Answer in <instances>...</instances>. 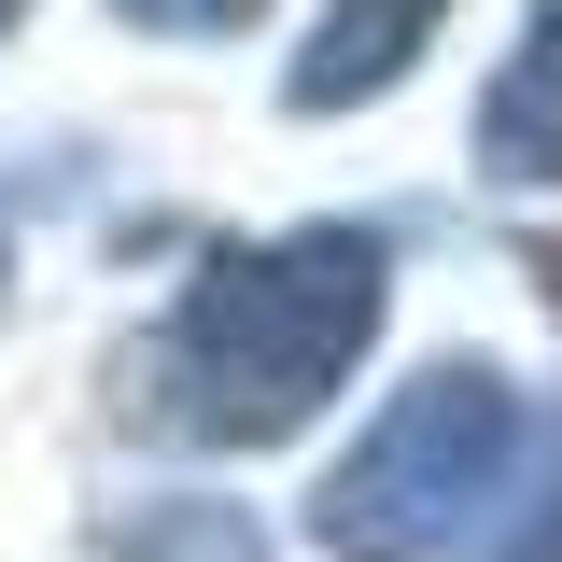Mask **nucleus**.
Masks as SVG:
<instances>
[{
	"mask_svg": "<svg viewBox=\"0 0 562 562\" xmlns=\"http://www.w3.org/2000/svg\"><path fill=\"white\" fill-rule=\"evenodd\" d=\"M380 225H281L183 268L155 324V408L211 450H268L338 394L380 338Z\"/></svg>",
	"mask_w": 562,
	"mask_h": 562,
	"instance_id": "nucleus-1",
	"label": "nucleus"
},
{
	"mask_svg": "<svg viewBox=\"0 0 562 562\" xmlns=\"http://www.w3.org/2000/svg\"><path fill=\"white\" fill-rule=\"evenodd\" d=\"M506 479H520V394L450 351V366H422L408 394L338 450L310 535H324L338 562H450Z\"/></svg>",
	"mask_w": 562,
	"mask_h": 562,
	"instance_id": "nucleus-2",
	"label": "nucleus"
},
{
	"mask_svg": "<svg viewBox=\"0 0 562 562\" xmlns=\"http://www.w3.org/2000/svg\"><path fill=\"white\" fill-rule=\"evenodd\" d=\"M436 29H450V0H324L310 43L281 57V113H310V127H324V113H366Z\"/></svg>",
	"mask_w": 562,
	"mask_h": 562,
	"instance_id": "nucleus-3",
	"label": "nucleus"
},
{
	"mask_svg": "<svg viewBox=\"0 0 562 562\" xmlns=\"http://www.w3.org/2000/svg\"><path fill=\"white\" fill-rule=\"evenodd\" d=\"M479 169L506 183V198H549L562 183V0L520 14L506 70L479 85Z\"/></svg>",
	"mask_w": 562,
	"mask_h": 562,
	"instance_id": "nucleus-4",
	"label": "nucleus"
},
{
	"mask_svg": "<svg viewBox=\"0 0 562 562\" xmlns=\"http://www.w3.org/2000/svg\"><path fill=\"white\" fill-rule=\"evenodd\" d=\"M113 562H268V535L225 492H169V506H140L127 535H113Z\"/></svg>",
	"mask_w": 562,
	"mask_h": 562,
	"instance_id": "nucleus-5",
	"label": "nucleus"
},
{
	"mask_svg": "<svg viewBox=\"0 0 562 562\" xmlns=\"http://www.w3.org/2000/svg\"><path fill=\"white\" fill-rule=\"evenodd\" d=\"M127 29H169V43H225V29H254V0H113Z\"/></svg>",
	"mask_w": 562,
	"mask_h": 562,
	"instance_id": "nucleus-6",
	"label": "nucleus"
},
{
	"mask_svg": "<svg viewBox=\"0 0 562 562\" xmlns=\"http://www.w3.org/2000/svg\"><path fill=\"white\" fill-rule=\"evenodd\" d=\"M535 281H549V310H562V239H535Z\"/></svg>",
	"mask_w": 562,
	"mask_h": 562,
	"instance_id": "nucleus-7",
	"label": "nucleus"
},
{
	"mask_svg": "<svg viewBox=\"0 0 562 562\" xmlns=\"http://www.w3.org/2000/svg\"><path fill=\"white\" fill-rule=\"evenodd\" d=\"M535 562H562V506H549V535H535Z\"/></svg>",
	"mask_w": 562,
	"mask_h": 562,
	"instance_id": "nucleus-8",
	"label": "nucleus"
},
{
	"mask_svg": "<svg viewBox=\"0 0 562 562\" xmlns=\"http://www.w3.org/2000/svg\"><path fill=\"white\" fill-rule=\"evenodd\" d=\"M14 14H29V0H0V29H14Z\"/></svg>",
	"mask_w": 562,
	"mask_h": 562,
	"instance_id": "nucleus-9",
	"label": "nucleus"
}]
</instances>
